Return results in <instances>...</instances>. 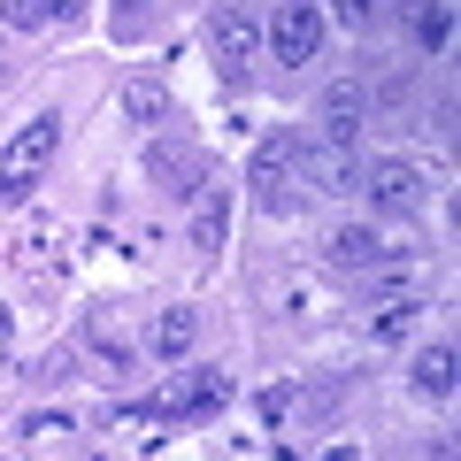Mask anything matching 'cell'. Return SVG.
<instances>
[{
  "label": "cell",
  "mask_w": 461,
  "mask_h": 461,
  "mask_svg": "<svg viewBox=\"0 0 461 461\" xmlns=\"http://www.w3.org/2000/svg\"><path fill=\"white\" fill-rule=\"evenodd\" d=\"M223 230H230V193H223V185H200V193H193V247L215 254V247H223Z\"/></svg>",
  "instance_id": "obj_12"
},
{
  "label": "cell",
  "mask_w": 461,
  "mask_h": 461,
  "mask_svg": "<svg viewBox=\"0 0 461 461\" xmlns=\"http://www.w3.org/2000/svg\"><path fill=\"white\" fill-rule=\"evenodd\" d=\"M369 77H339L323 93V139H339V147H354V139H362V123H369Z\"/></svg>",
  "instance_id": "obj_9"
},
{
  "label": "cell",
  "mask_w": 461,
  "mask_h": 461,
  "mask_svg": "<svg viewBox=\"0 0 461 461\" xmlns=\"http://www.w3.org/2000/svg\"><path fill=\"white\" fill-rule=\"evenodd\" d=\"M54 147H62V115H32V123L0 147V208H23V200L39 193Z\"/></svg>",
  "instance_id": "obj_1"
},
{
  "label": "cell",
  "mask_w": 461,
  "mask_h": 461,
  "mask_svg": "<svg viewBox=\"0 0 461 461\" xmlns=\"http://www.w3.org/2000/svg\"><path fill=\"white\" fill-rule=\"evenodd\" d=\"M147 177L162 185V193H177V200H193L200 185H208V154H200V147H177V139H162V147L147 154Z\"/></svg>",
  "instance_id": "obj_10"
},
{
  "label": "cell",
  "mask_w": 461,
  "mask_h": 461,
  "mask_svg": "<svg viewBox=\"0 0 461 461\" xmlns=\"http://www.w3.org/2000/svg\"><path fill=\"white\" fill-rule=\"evenodd\" d=\"M215 408H230V377L223 369H185V377L154 400V415H169V423H200V415H215Z\"/></svg>",
  "instance_id": "obj_4"
},
{
  "label": "cell",
  "mask_w": 461,
  "mask_h": 461,
  "mask_svg": "<svg viewBox=\"0 0 461 461\" xmlns=\"http://www.w3.org/2000/svg\"><path fill=\"white\" fill-rule=\"evenodd\" d=\"M400 16H408L415 47H430V54L454 39V8H446V0H400Z\"/></svg>",
  "instance_id": "obj_13"
},
{
  "label": "cell",
  "mask_w": 461,
  "mask_h": 461,
  "mask_svg": "<svg viewBox=\"0 0 461 461\" xmlns=\"http://www.w3.org/2000/svg\"><path fill=\"white\" fill-rule=\"evenodd\" d=\"M147 8H154V0H115V32H123V23H139Z\"/></svg>",
  "instance_id": "obj_19"
},
{
  "label": "cell",
  "mask_w": 461,
  "mask_h": 461,
  "mask_svg": "<svg viewBox=\"0 0 461 461\" xmlns=\"http://www.w3.org/2000/svg\"><path fill=\"white\" fill-rule=\"evenodd\" d=\"M123 115L131 123H169V85L162 77H123Z\"/></svg>",
  "instance_id": "obj_15"
},
{
  "label": "cell",
  "mask_w": 461,
  "mask_h": 461,
  "mask_svg": "<svg viewBox=\"0 0 461 461\" xmlns=\"http://www.w3.org/2000/svg\"><path fill=\"white\" fill-rule=\"evenodd\" d=\"M0 23L8 32H39L47 23V0H0Z\"/></svg>",
  "instance_id": "obj_18"
},
{
  "label": "cell",
  "mask_w": 461,
  "mask_h": 461,
  "mask_svg": "<svg viewBox=\"0 0 461 461\" xmlns=\"http://www.w3.org/2000/svg\"><path fill=\"white\" fill-rule=\"evenodd\" d=\"M408 377H415V393H423V400H446V393H454V346H446V339H430L423 354H415V369H408Z\"/></svg>",
  "instance_id": "obj_14"
},
{
  "label": "cell",
  "mask_w": 461,
  "mask_h": 461,
  "mask_svg": "<svg viewBox=\"0 0 461 461\" xmlns=\"http://www.w3.org/2000/svg\"><path fill=\"white\" fill-rule=\"evenodd\" d=\"M0 339H8V308H0Z\"/></svg>",
  "instance_id": "obj_21"
},
{
  "label": "cell",
  "mask_w": 461,
  "mask_h": 461,
  "mask_svg": "<svg viewBox=\"0 0 461 461\" xmlns=\"http://www.w3.org/2000/svg\"><path fill=\"white\" fill-rule=\"evenodd\" d=\"M247 185H254V200H262L269 215L293 208V185H300V131H269L262 147H254V162H247Z\"/></svg>",
  "instance_id": "obj_2"
},
{
  "label": "cell",
  "mask_w": 461,
  "mask_h": 461,
  "mask_svg": "<svg viewBox=\"0 0 461 461\" xmlns=\"http://www.w3.org/2000/svg\"><path fill=\"white\" fill-rule=\"evenodd\" d=\"M384 16H393V0H339V23H346V32H377Z\"/></svg>",
  "instance_id": "obj_17"
},
{
  "label": "cell",
  "mask_w": 461,
  "mask_h": 461,
  "mask_svg": "<svg viewBox=\"0 0 461 461\" xmlns=\"http://www.w3.org/2000/svg\"><path fill=\"white\" fill-rule=\"evenodd\" d=\"M208 54L223 77H247V62L262 54V23L247 16V8H215L208 16Z\"/></svg>",
  "instance_id": "obj_7"
},
{
  "label": "cell",
  "mask_w": 461,
  "mask_h": 461,
  "mask_svg": "<svg viewBox=\"0 0 461 461\" xmlns=\"http://www.w3.org/2000/svg\"><path fill=\"white\" fill-rule=\"evenodd\" d=\"M384 254H393V247H384V239H377L369 223L330 230V269H369V277H377V269H384Z\"/></svg>",
  "instance_id": "obj_11"
},
{
  "label": "cell",
  "mask_w": 461,
  "mask_h": 461,
  "mask_svg": "<svg viewBox=\"0 0 461 461\" xmlns=\"http://www.w3.org/2000/svg\"><path fill=\"white\" fill-rule=\"evenodd\" d=\"M315 47H323V16H315L308 0H285L277 23H269V54L277 62H315Z\"/></svg>",
  "instance_id": "obj_8"
},
{
  "label": "cell",
  "mask_w": 461,
  "mask_h": 461,
  "mask_svg": "<svg viewBox=\"0 0 461 461\" xmlns=\"http://www.w3.org/2000/svg\"><path fill=\"white\" fill-rule=\"evenodd\" d=\"M423 323V277H393V285H377V293H369V339H408V330Z\"/></svg>",
  "instance_id": "obj_3"
},
{
  "label": "cell",
  "mask_w": 461,
  "mask_h": 461,
  "mask_svg": "<svg viewBox=\"0 0 461 461\" xmlns=\"http://www.w3.org/2000/svg\"><path fill=\"white\" fill-rule=\"evenodd\" d=\"M300 185L308 193H362V162L339 139H300Z\"/></svg>",
  "instance_id": "obj_5"
},
{
  "label": "cell",
  "mask_w": 461,
  "mask_h": 461,
  "mask_svg": "<svg viewBox=\"0 0 461 461\" xmlns=\"http://www.w3.org/2000/svg\"><path fill=\"white\" fill-rule=\"evenodd\" d=\"M362 193H369V208H377V215H415L430 200V185H423V169H415V162H369L362 169Z\"/></svg>",
  "instance_id": "obj_6"
},
{
  "label": "cell",
  "mask_w": 461,
  "mask_h": 461,
  "mask_svg": "<svg viewBox=\"0 0 461 461\" xmlns=\"http://www.w3.org/2000/svg\"><path fill=\"white\" fill-rule=\"evenodd\" d=\"M193 330H200V315H193V308H169L162 323H154V346H162L169 362H185V346H193Z\"/></svg>",
  "instance_id": "obj_16"
},
{
  "label": "cell",
  "mask_w": 461,
  "mask_h": 461,
  "mask_svg": "<svg viewBox=\"0 0 461 461\" xmlns=\"http://www.w3.org/2000/svg\"><path fill=\"white\" fill-rule=\"evenodd\" d=\"M77 8L85 0H47V16H62V23H77Z\"/></svg>",
  "instance_id": "obj_20"
}]
</instances>
